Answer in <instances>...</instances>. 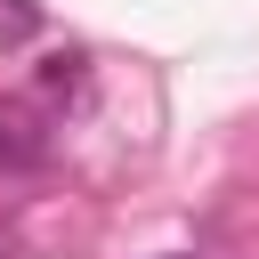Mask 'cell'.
<instances>
[{"mask_svg": "<svg viewBox=\"0 0 259 259\" xmlns=\"http://www.w3.org/2000/svg\"><path fill=\"white\" fill-rule=\"evenodd\" d=\"M40 32V8L32 0H0V40H32Z\"/></svg>", "mask_w": 259, "mask_h": 259, "instance_id": "2", "label": "cell"}, {"mask_svg": "<svg viewBox=\"0 0 259 259\" xmlns=\"http://www.w3.org/2000/svg\"><path fill=\"white\" fill-rule=\"evenodd\" d=\"M40 89H81V57H49L40 65Z\"/></svg>", "mask_w": 259, "mask_h": 259, "instance_id": "3", "label": "cell"}, {"mask_svg": "<svg viewBox=\"0 0 259 259\" xmlns=\"http://www.w3.org/2000/svg\"><path fill=\"white\" fill-rule=\"evenodd\" d=\"M49 162V130L24 97H0V170H40Z\"/></svg>", "mask_w": 259, "mask_h": 259, "instance_id": "1", "label": "cell"}]
</instances>
